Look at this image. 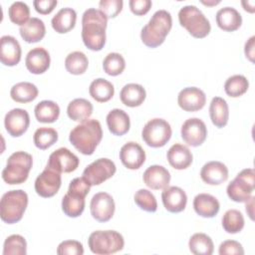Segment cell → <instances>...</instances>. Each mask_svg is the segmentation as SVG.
Masks as SVG:
<instances>
[{"label":"cell","instance_id":"1","mask_svg":"<svg viewBox=\"0 0 255 255\" xmlns=\"http://www.w3.org/2000/svg\"><path fill=\"white\" fill-rule=\"evenodd\" d=\"M108 18L99 9L89 8L82 17V39L92 51H101L106 44Z\"/></svg>","mask_w":255,"mask_h":255},{"label":"cell","instance_id":"2","mask_svg":"<svg viewBox=\"0 0 255 255\" xmlns=\"http://www.w3.org/2000/svg\"><path fill=\"white\" fill-rule=\"evenodd\" d=\"M103 129L97 120H87L76 126L69 134L70 142L85 155H91L102 140Z\"/></svg>","mask_w":255,"mask_h":255},{"label":"cell","instance_id":"3","mask_svg":"<svg viewBox=\"0 0 255 255\" xmlns=\"http://www.w3.org/2000/svg\"><path fill=\"white\" fill-rule=\"evenodd\" d=\"M172 27V18L168 11H156L142 27L140 32V39L142 43L149 48H156L160 46Z\"/></svg>","mask_w":255,"mask_h":255},{"label":"cell","instance_id":"4","mask_svg":"<svg viewBox=\"0 0 255 255\" xmlns=\"http://www.w3.org/2000/svg\"><path fill=\"white\" fill-rule=\"evenodd\" d=\"M33 165V158L30 153L16 151L8 159L6 166L2 170V178L8 184H21L27 180Z\"/></svg>","mask_w":255,"mask_h":255},{"label":"cell","instance_id":"5","mask_svg":"<svg viewBox=\"0 0 255 255\" xmlns=\"http://www.w3.org/2000/svg\"><path fill=\"white\" fill-rule=\"evenodd\" d=\"M28 205V194L22 190H10L3 194L0 202V217L8 224L20 221Z\"/></svg>","mask_w":255,"mask_h":255},{"label":"cell","instance_id":"6","mask_svg":"<svg viewBox=\"0 0 255 255\" xmlns=\"http://www.w3.org/2000/svg\"><path fill=\"white\" fill-rule=\"evenodd\" d=\"M90 250L94 254L109 255L124 249L125 240L121 233L115 230H97L88 239Z\"/></svg>","mask_w":255,"mask_h":255},{"label":"cell","instance_id":"7","mask_svg":"<svg viewBox=\"0 0 255 255\" xmlns=\"http://www.w3.org/2000/svg\"><path fill=\"white\" fill-rule=\"evenodd\" d=\"M179 24L194 38H204L211 30L209 20L194 5H186L180 8L178 12Z\"/></svg>","mask_w":255,"mask_h":255},{"label":"cell","instance_id":"8","mask_svg":"<svg viewBox=\"0 0 255 255\" xmlns=\"http://www.w3.org/2000/svg\"><path fill=\"white\" fill-rule=\"evenodd\" d=\"M255 187V172L253 168L242 169L227 185L228 197L235 202H246Z\"/></svg>","mask_w":255,"mask_h":255},{"label":"cell","instance_id":"9","mask_svg":"<svg viewBox=\"0 0 255 255\" xmlns=\"http://www.w3.org/2000/svg\"><path fill=\"white\" fill-rule=\"evenodd\" d=\"M171 127L163 119L155 118L148 121L141 131L144 142L151 147H161L171 137Z\"/></svg>","mask_w":255,"mask_h":255},{"label":"cell","instance_id":"10","mask_svg":"<svg viewBox=\"0 0 255 255\" xmlns=\"http://www.w3.org/2000/svg\"><path fill=\"white\" fill-rule=\"evenodd\" d=\"M117 167L109 158H99L90 163L83 171V176L91 185H99L116 173Z\"/></svg>","mask_w":255,"mask_h":255},{"label":"cell","instance_id":"11","mask_svg":"<svg viewBox=\"0 0 255 255\" xmlns=\"http://www.w3.org/2000/svg\"><path fill=\"white\" fill-rule=\"evenodd\" d=\"M80 159L67 147H60L53 151L48 159L47 166L60 173H69L77 169Z\"/></svg>","mask_w":255,"mask_h":255},{"label":"cell","instance_id":"12","mask_svg":"<svg viewBox=\"0 0 255 255\" xmlns=\"http://www.w3.org/2000/svg\"><path fill=\"white\" fill-rule=\"evenodd\" d=\"M62 184L61 173L46 167L35 180V190L38 195L44 198L54 196Z\"/></svg>","mask_w":255,"mask_h":255},{"label":"cell","instance_id":"13","mask_svg":"<svg viewBox=\"0 0 255 255\" xmlns=\"http://www.w3.org/2000/svg\"><path fill=\"white\" fill-rule=\"evenodd\" d=\"M181 137L185 143L196 147L201 145L207 136L204 122L198 118H190L181 126Z\"/></svg>","mask_w":255,"mask_h":255},{"label":"cell","instance_id":"14","mask_svg":"<svg viewBox=\"0 0 255 255\" xmlns=\"http://www.w3.org/2000/svg\"><path fill=\"white\" fill-rule=\"evenodd\" d=\"M90 209L93 218L99 222H107L115 213L114 198L107 192H98L91 199Z\"/></svg>","mask_w":255,"mask_h":255},{"label":"cell","instance_id":"15","mask_svg":"<svg viewBox=\"0 0 255 255\" xmlns=\"http://www.w3.org/2000/svg\"><path fill=\"white\" fill-rule=\"evenodd\" d=\"M29 125L30 117L28 112L19 108L9 111L4 119V126L7 132L14 137H18L26 132Z\"/></svg>","mask_w":255,"mask_h":255},{"label":"cell","instance_id":"16","mask_svg":"<svg viewBox=\"0 0 255 255\" xmlns=\"http://www.w3.org/2000/svg\"><path fill=\"white\" fill-rule=\"evenodd\" d=\"M206 103V96L202 90L196 87L182 89L177 96L178 106L185 112H196L201 110Z\"/></svg>","mask_w":255,"mask_h":255},{"label":"cell","instance_id":"17","mask_svg":"<svg viewBox=\"0 0 255 255\" xmlns=\"http://www.w3.org/2000/svg\"><path fill=\"white\" fill-rule=\"evenodd\" d=\"M21 46L18 40L10 35H4L0 39V61L3 65L13 67L21 60Z\"/></svg>","mask_w":255,"mask_h":255},{"label":"cell","instance_id":"18","mask_svg":"<svg viewBox=\"0 0 255 255\" xmlns=\"http://www.w3.org/2000/svg\"><path fill=\"white\" fill-rule=\"evenodd\" d=\"M120 159L127 168L137 169L145 161V152L137 142L128 141L122 146Z\"/></svg>","mask_w":255,"mask_h":255},{"label":"cell","instance_id":"19","mask_svg":"<svg viewBox=\"0 0 255 255\" xmlns=\"http://www.w3.org/2000/svg\"><path fill=\"white\" fill-rule=\"evenodd\" d=\"M161 200L164 208L171 213H178L185 209L187 195L178 186H167L161 192Z\"/></svg>","mask_w":255,"mask_h":255},{"label":"cell","instance_id":"20","mask_svg":"<svg viewBox=\"0 0 255 255\" xmlns=\"http://www.w3.org/2000/svg\"><path fill=\"white\" fill-rule=\"evenodd\" d=\"M51 63L49 52L43 47H36L30 50L25 58V65L27 70L35 75L45 73Z\"/></svg>","mask_w":255,"mask_h":255},{"label":"cell","instance_id":"21","mask_svg":"<svg viewBox=\"0 0 255 255\" xmlns=\"http://www.w3.org/2000/svg\"><path fill=\"white\" fill-rule=\"evenodd\" d=\"M142 178L147 187L154 190L164 189L169 184L170 173L162 165L153 164L144 170Z\"/></svg>","mask_w":255,"mask_h":255},{"label":"cell","instance_id":"22","mask_svg":"<svg viewBox=\"0 0 255 255\" xmlns=\"http://www.w3.org/2000/svg\"><path fill=\"white\" fill-rule=\"evenodd\" d=\"M201 179L210 185H219L228 178V168L220 161L212 160L206 162L200 170Z\"/></svg>","mask_w":255,"mask_h":255},{"label":"cell","instance_id":"23","mask_svg":"<svg viewBox=\"0 0 255 255\" xmlns=\"http://www.w3.org/2000/svg\"><path fill=\"white\" fill-rule=\"evenodd\" d=\"M169 164L178 170L187 168L193 159V155L186 145L181 143L172 144L166 153Z\"/></svg>","mask_w":255,"mask_h":255},{"label":"cell","instance_id":"24","mask_svg":"<svg viewBox=\"0 0 255 255\" xmlns=\"http://www.w3.org/2000/svg\"><path fill=\"white\" fill-rule=\"evenodd\" d=\"M217 26L226 32H233L240 28L242 24L241 14L233 7H223L216 12Z\"/></svg>","mask_w":255,"mask_h":255},{"label":"cell","instance_id":"25","mask_svg":"<svg viewBox=\"0 0 255 255\" xmlns=\"http://www.w3.org/2000/svg\"><path fill=\"white\" fill-rule=\"evenodd\" d=\"M193 208L199 216L212 218L218 213L220 204L215 196L208 193H199L193 199Z\"/></svg>","mask_w":255,"mask_h":255},{"label":"cell","instance_id":"26","mask_svg":"<svg viewBox=\"0 0 255 255\" xmlns=\"http://www.w3.org/2000/svg\"><path fill=\"white\" fill-rule=\"evenodd\" d=\"M106 120L109 130L115 135L121 136L129 130V117L125 111L121 109H114L109 112Z\"/></svg>","mask_w":255,"mask_h":255},{"label":"cell","instance_id":"27","mask_svg":"<svg viewBox=\"0 0 255 255\" xmlns=\"http://www.w3.org/2000/svg\"><path fill=\"white\" fill-rule=\"evenodd\" d=\"M146 97V92L144 88L139 84H127L123 87L120 93L121 101L124 105L130 108H135L140 106Z\"/></svg>","mask_w":255,"mask_h":255},{"label":"cell","instance_id":"28","mask_svg":"<svg viewBox=\"0 0 255 255\" xmlns=\"http://www.w3.org/2000/svg\"><path fill=\"white\" fill-rule=\"evenodd\" d=\"M77 20V13L74 9L70 7L60 9L56 15L52 18L51 24L53 29L59 33L64 34L71 31L75 25Z\"/></svg>","mask_w":255,"mask_h":255},{"label":"cell","instance_id":"29","mask_svg":"<svg viewBox=\"0 0 255 255\" xmlns=\"http://www.w3.org/2000/svg\"><path fill=\"white\" fill-rule=\"evenodd\" d=\"M19 32L23 40L27 43H36L45 37L46 27L41 19L32 17L26 24L20 27Z\"/></svg>","mask_w":255,"mask_h":255},{"label":"cell","instance_id":"30","mask_svg":"<svg viewBox=\"0 0 255 255\" xmlns=\"http://www.w3.org/2000/svg\"><path fill=\"white\" fill-rule=\"evenodd\" d=\"M67 114L71 120L79 123H84L92 116L93 105L90 101L86 99H75L69 103L67 107Z\"/></svg>","mask_w":255,"mask_h":255},{"label":"cell","instance_id":"31","mask_svg":"<svg viewBox=\"0 0 255 255\" xmlns=\"http://www.w3.org/2000/svg\"><path fill=\"white\" fill-rule=\"evenodd\" d=\"M209 116L216 128H223L229 119V108L226 101L220 97H214L209 106Z\"/></svg>","mask_w":255,"mask_h":255},{"label":"cell","instance_id":"32","mask_svg":"<svg viewBox=\"0 0 255 255\" xmlns=\"http://www.w3.org/2000/svg\"><path fill=\"white\" fill-rule=\"evenodd\" d=\"M90 96L99 103H106L110 101L114 94L115 88L114 85L106 79L98 78L94 80L89 87Z\"/></svg>","mask_w":255,"mask_h":255},{"label":"cell","instance_id":"33","mask_svg":"<svg viewBox=\"0 0 255 255\" xmlns=\"http://www.w3.org/2000/svg\"><path fill=\"white\" fill-rule=\"evenodd\" d=\"M35 117L38 122L51 124L58 120L60 116V107L53 101H41L34 109Z\"/></svg>","mask_w":255,"mask_h":255},{"label":"cell","instance_id":"34","mask_svg":"<svg viewBox=\"0 0 255 255\" xmlns=\"http://www.w3.org/2000/svg\"><path fill=\"white\" fill-rule=\"evenodd\" d=\"M38 88L29 82H20L15 84L10 91V96L17 103H29L38 97Z\"/></svg>","mask_w":255,"mask_h":255},{"label":"cell","instance_id":"35","mask_svg":"<svg viewBox=\"0 0 255 255\" xmlns=\"http://www.w3.org/2000/svg\"><path fill=\"white\" fill-rule=\"evenodd\" d=\"M85 198L80 194L67 191L62 199L63 212L72 218L79 217L85 209Z\"/></svg>","mask_w":255,"mask_h":255},{"label":"cell","instance_id":"36","mask_svg":"<svg viewBox=\"0 0 255 255\" xmlns=\"http://www.w3.org/2000/svg\"><path fill=\"white\" fill-rule=\"evenodd\" d=\"M188 247L195 255H211L214 250L212 239L205 233H194L189 239Z\"/></svg>","mask_w":255,"mask_h":255},{"label":"cell","instance_id":"37","mask_svg":"<svg viewBox=\"0 0 255 255\" xmlns=\"http://www.w3.org/2000/svg\"><path fill=\"white\" fill-rule=\"evenodd\" d=\"M89 66V60L87 56L81 51H75L70 53L65 59L66 70L72 75L84 74Z\"/></svg>","mask_w":255,"mask_h":255},{"label":"cell","instance_id":"38","mask_svg":"<svg viewBox=\"0 0 255 255\" xmlns=\"http://www.w3.org/2000/svg\"><path fill=\"white\" fill-rule=\"evenodd\" d=\"M249 88V82L243 75H233L224 83L225 93L232 98H238L245 94Z\"/></svg>","mask_w":255,"mask_h":255},{"label":"cell","instance_id":"39","mask_svg":"<svg viewBox=\"0 0 255 255\" xmlns=\"http://www.w3.org/2000/svg\"><path fill=\"white\" fill-rule=\"evenodd\" d=\"M222 227L230 234L240 232L244 227V217L237 209L227 210L222 217Z\"/></svg>","mask_w":255,"mask_h":255},{"label":"cell","instance_id":"40","mask_svg":"<svg viewBox=\"0 0 255 255\" xmlns=\"http://www.w3.org/2000/svg\"><path fill=\"white\" fill-rule=\"evenodd\" d=\"M33 140L36 147L40 149H47L58 140V132L53 128L42 127L34 132Z\"/></svg>","mask_w":255,"mask_h":255},{"label":"cell","instance_id":"41","mask_svg":"<svg viewBox=\"0 0 255 255\" xmlns=\"http://www.w3.org/2000/svg\"><path fill=\"white\" fill-rule=\"evenodd\" d=\"M27 242L19 234H12L4 241L3 255H26Z\"/></svg>","mask_w":255,"mask_h":255},{"label":"cell","instance_id":"42","mask_svg":"<svg viewBox=\"0 0 255 255\" xmlns=\"http://www.w3.org/2000/svg\"><path fill=\"white\" fill-rule=\"evenodd\" d=\"M8 16L14 24L21 27L30 20V8L26 3L16 1L10 5L8 9Z\"/></svg>","mask_w":255,"mask_h":255},{"label":"cell","instance_id":"43","mask_svg":"<svg viewBox=\"0 0 255 255\" xmlns=\"http://www.w3.org/2000/svg\"><path fill=\"white\" fill-rule=\"evenodd\" d=\"M126 68V61L119 53H110L103 61V69L110 76L121 75Z\"/></svg>","mask_w":255,"mask_h":255},{"label":"cell","instance_id":"44","mask_svg":"<svg viewBox=\"0 0 255 255\" xmlns=\"http://www.w3.org/2000/svg\"><path fill=\"white\" fill-rule=\"evenodd\" d=\"M134 202L142 210L146 212H155L157 209V202L154 195L147 189L141 188L134 193Z\"/></svg>","mask_w":255,"mask_h":255},{"label":"cell","instance_id":"45","mask_svg":"<svg viewBox=\"0 0 255 255\" xmlns=\"http://www.w3.org/2000/svg\"><path fill=\"white\" fill-rule=\"evenodd\" d=\"M123 5L124 2L122 0H101L99 10L103 12L108 19L115 18L122 12Z\"/></svg>","mask_w":255,"mask_h":255},{"label":"cell","instance_id":"46","mask_svg":"<svg viewBox=\"0 0 255 255\" xmlns=\"http://www.w3.org/2000/svg\"><path fill=\"white\" fill-rule=\"evenodd\" d=\"M57 254L59 255H83V244L77 240H65L58 245Z\"/></svg>","mask_w":255,"mask_h":255},{"label":"cell","instance_id":"47","mask_svg":"<svg viewBox=\"0 0 255 255\" xmlns=\"http://www.w3.org/2000/svg\"><path fill=\"white\" fill-rule=\"evenodd\" d=\"M91 184L90 182L84 177H76L74 178L70 184H69V188L68 191L72 192V193H76V194H80L84 197H86L88 195V193L90 192L91 189Z\"/></svg>","mask_w":255,"mask_h":255},{"label":"cell","instance_id":"48","mask_svg":"<svg viewBox=\"0 0 255 255\" xmlns=\"http://www.w3.org/2000/svg\"><path fill=\"white\" fill-rule=\"evenodd\" d=\"M218 253L220 255H243L242 245L235 240H225L219 245Z\"/></svg>","mask_w":255,"mask_h":255},{"label":"cell","instance_id":"49","mask_svg":"<svg viewBox=\"0 0 255 255\" xmlns=\"http://www.w3.org/2000/svg\"><path fill=\"white\" fill-rule=\"evenodd\" d=\"M128 5L133 14L141 16L150 10L152 3L150 0H129Z\"/></svg>","mask_w":255,"mask_h":255},{"label":"cell","instance_id":"50","mask_svg":"<svg viewBox=\"0 0 255 255\" xmlns=\"http://www.w3.org/2000/svg\"><path fill=\"white\" fill-rule=\"evenodd\" d=\"M57 4V0H35L33 2L35 10L42 15L50 14Z\"/></svg>","mask_w":255,"mask_h":255},{"label":"cell","instance_id":"51","mask_svg":"<svg viewBox=\"0 0 255 255\" xmlns=\"http://www.w3.org/2000/svg\"><path fill=\"white\" fill-rule=\"evenodd\" d=\"M254 41H255V37L251 36L247 40V42L245 43V46H244L245 56L252 63L254 62Z\"/></svg>","mask_w":255,"mask_h":255},{"label":"cell","instance_id":"52","mask_svg":"<svg viewBox=\"0 0 255 255\" xmlns=\"http://www.w3.org/2000/svg\"><path fill=\"white\" fill-rule=\"evenodd\" d=\"M254 196H251L247 201H246V212L248 213L250 219H254L253 217V206H254Z\"/></svg>","mask_w":255,"mask_h":255},{"label":"cell","instance_id":"53","mask_svg":"<svg viewBox=\"0 0 255 255\" xmlns=\"http://www.w3.org/2000/svg\"><path fill=\"white\" fill-rule=\"evenodd\" d=\"M241 4L244 8L245 11L249 12V13H253L255 11V2L254 1H250V0H244V1H241Z\"/></svg>","mask_w":255,"mask_h":255},{"label":"cell","instance_id":"54","mask_svg":"<svg viewBox=\"0 0 255 255\" xmlns=\"http://www.w3.org/2000/svg\"><path fill=\"white\" fill-rule=\"evenodd\" d=\"M202 4H204V5H207V6H214V5H217V4H219L220 3V0H207V1H205V0H201L200 1Z\"/></svg>","mask_w":255,"mask_h":255}]
</instances>
